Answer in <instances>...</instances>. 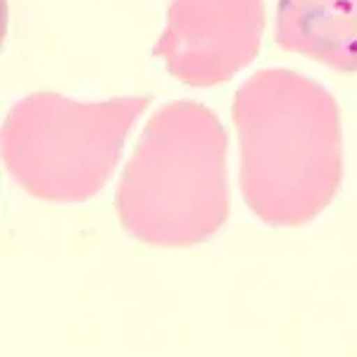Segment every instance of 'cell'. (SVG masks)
I'll return each instance as SVG.
<instances>
[{"mask_svg": "<svg viewBox=\"0 0 357 357\" xmlns=\"http://www.w3.org/2000/svg\"><path fill=\"white\" fill-rule=\"evenodd\" d=\"M264 20V0H172L155 55L193 89L227 84L260 53Z\"/></svg>", "mask_w": 357, "mask_h": 357, "instance_id": "277c9868", "label": "cell"}, {"mask_svg": "<svg viewBox=\"0 0 357 357\" xmlns=\"http://www.w3.org/2000/svg\"><path fill=\"white\" fill-rule=\"evenodd\" d=\"M229 134L203 102L174 100L148 119L114 193L129 236L153 248H193L229 220Z\"/></svg>", "mask_w": 357, "mask_h": 357, "instance_id": "7a4b0ae2", "label": "cell"}, {"mask_svg": "<svg viewBox=\"0 0 357 357\" xmlns=\"http://www.w3.org/2000/svg\"><path fill=\"white\" fill-rule=\"evenodd\" d=\"M151 96L79 102L31 93L3 122V162L24 193L48 203H86L110 181L129 131Z\"/></svg>", "mask_w": 357, "mask_h": 357, "instance_id": "3957f363", "label": "cell"}, {"mask_svg": "<svg viewBox=\"0 0 357 357\" xmlns=\"http://www.w3.org/2000/svg\"><path fill=\"white\" fill-rule=\"evenodd\" d=\"M274 41L336 72H357V0H279Z\"/></svg>", "mask_w": 357, "mask_h": 357, "instance_id": "5b68a950", "label": "cell"}, {"mask_svg": "<svg viewBox=\"0 0 357 357\" xmlns=\"http://www.w3.org/2000/svg\"><path fill=\"white\" fill-rule=\"evenodd\" d=\"M241 188L257 220L274 229L314 222L341 191V107L305 74L267 67L236 91Z\"/></svg>", "mask_w": 357, "mask_h": 357, "instance_id": "6da1fadb", "label": "cell"}]
</instances>
